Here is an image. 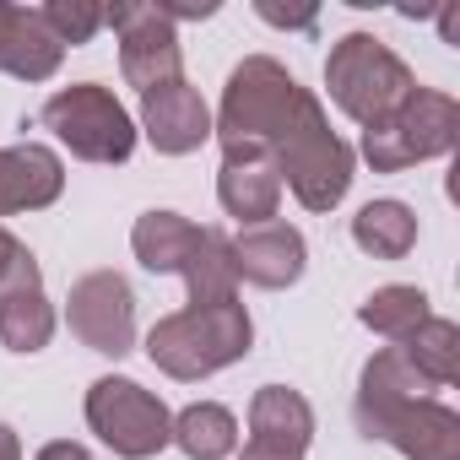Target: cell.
I'll return each instance as SVG.
<instances>
[{"label":"cell","mask_w":460,"mask_h":460,"mask_svg":"<svg viewBox=\"0 0 460 460\" xmlns=\"http://www.w3.org/2000/svg\"><path fill=\"white\" fill-rule=\"evenodd\" d=\"M22 449H17V438H12V428H0V460H17Z\"/></svg>","instance_id":"obj_20"},{"label":"cell","mask_w":460,"mask_h":460,"mask_svg":"<svg viewBox=\"0 0 460 460\" xmlns=\"http://www.w3.org/2000/svg\"><path fill=\"white\" fill-rule=\"evenodd\" d=\"M103 22H114L125 33V76L141 93L179 82V49H173L168 12H157V6H114V12H103Z\"/></svg>","instance_id":"obj_6"},{"label":"cell","mask_w":460,"mask_h":460,"mask_svg":"<svg viewBox=\"0 0 460 460\" xmlns=\"http://www.w3.org/2000/svg\"><path fill=\"white\" fill-rule=\"evenodd\" d=\"M234 266L250 277V282H266V288H282L304 271V239L293 227H261V234H244L239 250H234Z\"/></svg>","instance_id":"obj_10"},{"label":"cell","mask_w":460,"mask_h":460,"mask_svg":"<svg viewBox=\"0 0 460 460\" xmlns=\"http://www.w3.org/2000/svg\"><path fill=\"white\" fill-rule=\"evenodd\" d=\"M22 293H39V271H33V261H28V250L17 239L0 234V304L22 298Z\"/></svg>","instance_id":"obj_17"},{"label":"cell","mask_w":460,"mask_h":460,"mask_svg":"<svg viewBox=\"0 0 460 460\" xmlns=\"http://www.w3.org/2000/svg\"><path fill=\"white\" fill-rule=\"evenodd\" d=\"M87 417H93V428L119 449V455H157L163 444H168V411H163V401H152L141 385H130V379H103V385H93V395H87Z\"/></svg>","instance_id":"obj_4"},{"label":"cell","mask_w":460,"mask_h":460,"mask_svg":"<svg viewBox=\"0 0 460 460\" xmlns=\"http://www.w3.org/2000/svg\"><path fill=\"white\" fill-rule=\"evenodd\" d=\"M39 460H87V449H76V444H49Z\"/></svg>","instance_id":"obj_19"},{"label":"cell","mask_w":460,"mask_h":460,"mask_svg":"<svg viewBox=\"0 0 460 460\" xmlns=\"http://www.w3.org/2000/svg\"><path fill=\"white\" fill-rule=\"evenodd\" d=\"M60 190V163L44 146H17V152H0V211H17V206H44Z\"/></svg>","instance_id":"obj_11"},{"label":"cell","mask_w":460,"mask_h":460,"mask_svg":"<svg viewBox=\"0 0 460 460\" xmlns=\"http://www.w3.org/2000/svg\"><path fill=\"white\" fill-rule=\"evenodd\" d=\"M282 157H288V179H293V190H298L304 206L341 200V190H347V146L320 125V109L314 103L282 136Z\"/></svg>","instance_id":"obj_5"},{"label":"cell","mask_w":460,"mask_h":460,"mask_svg":"<svg viewBox=\"0 0 460 460\" xmlns=\"http://www.w3.org/2000/svg\"><path fill=\"white\" fill-rule=\"evenodd\" d=\"M0 336L17 352H39L49 341V309L39 293H22V298H6L0 304Z\"/></svg>","instance_id":"obj_15"},{"label":"cell","mask_w":460,"mask_h":460,"mask_svg":"<svg viewBox=\"0 0 460 460\" xmlns=\"http://www.w3.org/2000/svg\"><path fill=\"white\" fill-rule=\"evenodd\" d=\"M222 206L234 211V217H244V222L271 217V206H277V173L266 163H255V157H244V168L227 163L222 168Z\"/></svg>","instance_id":"obj_12"},{"label":"cell","mask_w":460,"mask_h":460,"mask_svg":"<svg viewBox=\"0 0 460 460\" xmlns=\"http://www.w3.org/2000/svg\"><path fill=\"white\" fill-rule=\"evenodd\" d=\"M422 304H428V298H422L417 288H385L379 298H368L363 320H368V325H379V331H390V336H395V331H417V325H422V314H428Z\"/></svg>","instance_id":"obj_16"},{"label":"cell","mask_w":460,"mask_h":460,"mask_svg":"<svg viewBox=\"0 0 460 460\" xmlns=\"http://www.w3.org/2000/svg\"><path fill=\"white\" fill-rule=\"evenodd\" d=\"M179 449L195 455V460H217L234 449V417L222 406H190L179 417Z\"/></svg>","instance_id":"obj_14"},{"label":"cell","mask_w":460,"mask_h":460,"mask_svg":"<svg viewBox=\"0 0 460 460\" xmlns=\"http://www.w3.org/2000/svg\"><path fill=\"white\" fill-rule=\"evenodd\" d=\"M304 438H309V406L271 385L255 401V444H250L244 460H298Z\"/></svg>","instance_id":"obj_8"},{"label":"cell","mask_w":460,"mask_h":460,"mask_svg":"<svg viewBox=\"0 0 460 460\" xmlns=\"http://www.w3.org/2000/svg\"><path fill=\"white\" fill-rule=\"evenodd\" d=\"M44 119H49V130H60V141H71V152H82L93 163H125L136 146L125 109L103 87H71V93L49 98Z\"/></svg>","instance_id":"obj_3"},{"label":"cell","mask_w":460,"mask_h":460,"mask_svg":"<svg viewBox=\"0 0 460 460\" xmlns=\"http://www.w3.org/2000/svg\"><path fill=\"white\" fill-rule=\"evenodd\" d=\"M352 239L363 250H374V255H406V244L417 239V217L406 206H395V200H374V206L358 211Z\"/></svg>","instance_id":"obj_13"},{"label":"cell","mask_w":460,"mask_h":460,"mask_svg":"<svg viewBox=\"0 0 460 460\" xmlns=\"http://www.w3.org/2000/svg\"><path fill=\"white\" fill-rule=\"evenodd\" d=\"M71 325L93 341V352H125L130 347V293L119 277H87L71 298Z\"/></svg>","instance_id":"obj_7"},{"label":"cell","mask_w":460,"mask_h":460,"mask_svg":"<svg viewBox=\"0 0 460 460\" xmlns=\"http://www.w3.org/2000/svg\"><path fill=\"white\" fill-rule=\"evenodd\" d=\"M146 130L163 152H190L206 141L211 119H206V103L184 87V82H168V87H152L146 93Z\"/></svg>","instance_id":"obj_9"},{"label":"cell","mask_w":460,"mask_h":460,"mask_svg":"<svg viewBox=\"0 0 460 460\" xmlns=\"http://www.w3.org/2000/svg\"><path fill=\"white\" fill-rule=\"evenodd\" d=\"M239 352H250V320L234 298L227 304H195V309H184V314H173L152 331V358L179 379L211 374L222 363H234Z\"/></svg>","instance_id":"obj_1"},{"label":"cell","mask_w":460,"mask_h":460,"mask_svg":"<svg viewBox=\"0 0 460 460\" xmlns=\"http://www.w3.org/2000/svg\"><path fill=\"white\" fill-rule=\"evenodd\" d=\"M39 22H55L60 28V39H71V44H82L98 22H103V12H87V6H76V12H66V6H49Z\"/></svg>","instance_id":"obj_18"},{"label":"cell","mask_w":460,"mask_h":460,"mask_svg":"<svg viewBox=\"0 0 460 460\" xmlns=\"http://www.w3.org/2000/svg\"><path fill=\"white\" fill-rule=\"evenodd\" d=\"M331 93H336V103H341L347 114H358V119H368V125H385V114H390L395 103H406L411 76H406L374 39L352 33V39H341V49L331 55Z\"/></svg>","instance_id":"obj_2"}]
</instances>
